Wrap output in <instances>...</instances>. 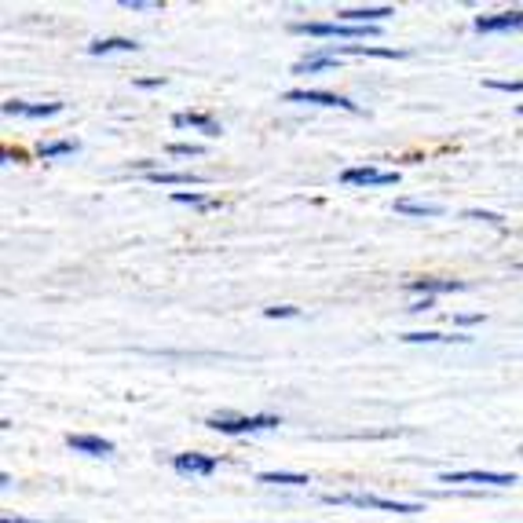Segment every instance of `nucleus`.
Instances as JSON below:
<instances>
[{
    "mask_svg": "<svg viewBox=\"0 0 523 523\" xmlns=\"http://www.w3.org/2000/svg\"><path fill=\"white\" fill-rule=\"evenodd\" d=\"M206 425H209L213 432H224V435H253V432L278 428V425H282V418H278V414H249V418L213 414V418H206Z\"/></svg>",
    "mask_w": 523,
    "mask_h": 523,
    "instance_id": "obj_1",
    "label": "nucleus"
},
{
    "mask_svg": "<svg viewBox=\"0 0 523 523\" xmlns=\"http://www.w3.org/2000/svg\"><path fill=\"white\" fill-rule=\"evenodd\" d=\"M326 505H355V509H381V512H402L414 516L425 512L421 502H395V498H381V494H326Z\"/></svg>",
    "mask_w": 523,
    "mask_h": 523,
    "instance_id": "obj_2",
    "label": "nucleus"
},
{
    "mask_svg": "<svg viewBox=\"0 0 523 523\" xmlns=\"http://www.w3.org/2000/svg\"><path fill=\"white\" fill-rule=\"evenodd\" d=\"M293 33H304V37H348V40H359V37H377V26H348V22H293Z\"/></svg>",
    "mask_w": 523,
    "mask_h": 523,
    "instance_id": "obj_3",
    "label": "nucleus"
},
{
    "mask_svg": "<svg viewBox=\"0 0 523 523\" xmlns=\"http://www.w3.org/2000/svg\"><path fill=\"white\" fill-rule=\"evenodd\" d=\"M439 483H476V487H512L516 476L512 472H479V468H465V472H439Z\"/></svg>",
    "mask_w": 523,
    "mask_h": 523,
    "instance_id": "obj_4",
    "label": "nucleus"
},
{
    "mask_svg": "<svg viewBox=\"0 0 523 523\" xmlns=\"http://www.w3.org/2000/svg\"><path fill=\"white\" fill-rule=\"evenodd\" d=\"M286 103H315V106H337L348 114H359V103H351L348 96H333V92H318V89H293L282 96Z\"/></svg>",
    "mask_w": 523,
    "mask_h": 523,
    "instance_id": "obj_5",
    "label": "nucleus"
},
{
    "mask_svg": "<svg viewBox=\"0 0 523 523\" xmlns=\"http://www.w3.org/2000/svg\"><path fill=\"white\" fill-rule=\"evenodd\" d=\"M341 183L344 187H395L399 183V173H381L374 165H359V169H344L341 173Z\"/></svg>",
    "mask_w": 523,
    "mask_h": 523,
    "instance_id": "obj_6",
    "label": "nucleus"
},
{
    "mask_svg": "<svg viewBox=\"0 0 523 523\" xmlns=\"http://www.w3.org/2000/svg\"><path fill=\"white\" fill-rule=\"evenodd\" d=\"M472 30L476 33H512V30H523V8L494 12V15H476Z\"/></svg>",
    "mask_w": 523,
    "mask_h": 523,
    "instance_id": "obj_7",
    "label": "nucleus"
},
{
    "mask_svg": "<svg viewBox=\"0 0 523 523\" xmlns=\"http://www.w3.org/2000/svg\"><path fill=\"white\" fill-rule=\"evenodd\" d=\"M66 447L73 454H89V458H110L114 454V443L103 439V435H92V432H70L66 435Z\"/></svg>",
    "mask_w": 523,
    "mask_h": 523,
    "instance_id": "obj_8",
    "label": "nucleus"
},
{
    "mask_svg": "<svg viewBox=\"0 0 523 523\" xmlns=\"http://www.w3.org/2000/svg\"><path fill=\"white\" fill-rule=\"evenodd\" d=\"M318 52H326L333 59L341 55H374V59H407L402 48H377V45H322Z\"/></svg>",
    "mask_w": 523,
    "mask_h": 523,
    "instance_id": "obj_9",
    "label": "nucleus"
},
{
    "mask_svg": "<svg viewBox=\"0 0 523 523\" xmlns=\"http://www.w3.org/2000/svg\"><path fill=\"white\" fill-rule=\"evenodd\" d=\"M173 468L180 472V476H213L216 468H220V458L216 454H176L173 458Z\"/></svg>",
    "mask_w": 523,
    "mask_h": 523,
    "instance_id": "obj_10",
    "label": "nucleus"
},
{
    "mask_svg": "<svg viewBox=\"0 0 523 523\" xmlns=\"http://www.w3.org/2000/svg\"><path fill=\"white\" fill-rule=\"evenodd\" d=\"M407 290L410 293H425V297H439V293H461L465 282L461 278H410Z\"/></svg>",
    "mask_w": 523,
    "mask_h": 523,
    "instance_id": "obj_11",
    "label": "nucleus"
},
{
    "mask_svg": "<svg viewBox=\"0 0 523 523\" xmlns=\"http://www.w3.org/2000/svg\"><path fill=\"white\" fill-rule=\"evenodd\" d=\"M388 15H395V8H388V4H381V8H341L337 12V22H348V26H377Z\"/></svg>",
    "mask_w": 523,
    "mask_h": 523,
    "instance_id": "obj_12",
    "label": "nucleus"
},
{
    "mask_svg": "<svg viewBox=\"0 0 523 523\" xmlns=\"http://www.w3.org/2000/svg\"><path fill=\"white\" fill-rule=\"evenodd\" d=\"M8 117H55V114H63V103H22V99H8L4 106Z\"/></svg>",
    "mask_w": 523,
    "mask_h": 523,
    "instance_id": "obj_13",
    "label": "nucleus"
},
{
    "mask_svg": "<svg viewBox=\"0 0 523 523\" xmlns=\"http://www.w3.org/2000/svg\"><path fill=\"white\" fill-rule=\"evenodd\" d=\"M173 125L176 129H183V125H190V129H198V132H206L209 139H216L224 129H220V121H213L209 114H198V110H190V114H176L173 117Z\"/></svg>",
    "mask_w": 523,
    "mask_h": 523,
    "instance_id": "obj_14",
    "label": "nucleus"
},
{
    "mask_svg": "<svg viewBox=\"0 0 523 523\" xmlns=\"http://www.w3.org/2000/svg\"><path fill=\"white\" fill-rule=\"evenodd\" d=\"M147 183H165V187H190V183H206L201 173H169V169H157V173H143Z\"/></svg>",
    "mask_w": 523,
    "mask_h": 523,
    "instance_id": "obj_15",
    "label": "nucleus"
},
{
    "mask_svg": "<svg viewBox=\"0 0 523 523\" xmlns=\"http://www.w3.org/2000/svg\"><path fill=\"white\" fill-rule=\"evenodd\" d=\"M114 52H139V45L132 37H106V40H92L89 55H114Z\"/></svg>",
    "mask_w": 523,
    "mask_h": 523,
    "instance_id": "obj_16",
    "label": "nucleus"
},
{
    "mask_svg": "<svg viewBox=\"0 0 523 523\" xmlns=\"http://www.w3.org/2000/svg\"><path fill=\"white\" fill-rule=\"evenodd\" d=\"M173 201L176 206H190V209H220V201L201 190H173Z\"/></svg>",
    "mask_w": 523,
    "mask_h": 523,
    "instance_id": "obj_17",
    "label": "nucleus"
},
{
    "mask_svg": "<svg viewBox=\"0 0 523 523\" xmlns=\"http://www.w3.org/2000/svg\"><path fill=\"white\" fill-rule=\"evenodd\" d=\"M333 66H337L333 55H326V52H311V55H304V59L293 66V73H315V70H333Z\"/></svg>",
    "mask_w": 523,
    "mask_h": 523,
    "instance_id": "obj_18",
    "label": "nucleus"
},
{
    "mask_svg": "<svg viewBox=\"0 0 523 523\" xmlns=\"http://www.w3.org/2000/svg\"><path fill=\"white\" fill-rule=\"evenodd\" d=\"M77 150H80L77 139H52V143H40V147H37L40 157H70V154H77Z\"/></svg>",
    "mask_w": 523,
    "mask_h": 523,
    "instance_id": "obj_19",
    "label": "nucleus"
},
{
    "mask_svg": "<svg viewBox=\"0 0 523 523\" xmlns=\"http://www.w3.org/2000/svg\"><path fill=\"white\" fill-rule=\"evenodd\" d=\"M257 483H282V487H304V483H311V479L300 476V472H260Z\"/></svg>",
    "mask_w": 523,
    "mask_h": 523,
    "instance_id": "obj_20",
    "label": "nucleus"
},
{
    "mask_svg": "<svg viewBox=\"0 0 523 523\" xmlns=\"http://www.w3.org/2000/svg\"><path fill=\"white\" fill-rule=\"evenodd\" d=\"M395 213H402V216H421V220H425V216H439L443 209H439V206H421V201L399 198V201H395Z\"/></svg>",
    "mask_w": 523,
    "mask_h": 523,
    "instance_id": "obj_21",
    "label": "nucleus"
},
{
    "mask_svg": "<svg viewBox=\"0 0 523 523\" xmlns=\"http://www.w3.org/2000/svg\"><path fill=\"white\" fill-rule=\"evenodd\" d=\"M407 344H443V341H454V337H443L435 330H418V333H402Z\"/></svg>",
    "mask_w": 523,
    "mask_h": 523,
    "instance_id": "obj_22",
    "label": "nucleus"
},
{
    "mask_svg": "<svg viewBox=\"0 0 523 523\" xmlns=\"http://www.w3.org/2000/svg\"><path fill=\"white\" fill-rule=\"evenodd\" d=\"M201 150H206L201 143H169V154L173 157H198Z\"/></svg>",
    "mask_w": 523,
    "mask_h": 523,
    "instance_id": "obj_23",
    "label": "nucleus"
},
{
    "mask_svg": "<svg viewBox=\"0 0 523 523\" xmlns=\"http://www.w3.org/2000/svg\"><path fill=\"white\" fill-rule=\"evenodd\" d=\"M487 89H494V92H523V77L519 80H483Z\"/></svg>",
    "mask_w": 523,
    "mask_h": 523,
    "instance_id": "obj_24",
    "label": "nucleus"
},
{
    "mask_svg": "<svg viewBox=\"0 0 523 523\" xmlns=\"http://www.w3.org/2000/svg\"><path fill=\"white\" fill-rule=\"evenodd\" d=\"M121 8H129V12H157L161 4H157V0H121Z\"/></svg>",
    "mask_w": 523,
    "mask_h": 523,
    "instance_id": "obj_25",
    "label": "nucleus"
},
{
    "mask_svg": "<svg viewBox=\"0 0 523 523\" xmlns=\"http://www.w3.org/2000/svg\"><path fill=\"white\" fill-rule=\"evenodd\" d=\"M264 315H267V318H293V315H300V311L282 304V308H264Z\"/></svg>",
    "mask_w": 523,
    "mask_h": 523,
    "instance_id": "obj_26",
    "label": "nucleus"
},
{
    "mask_svg": "<svg viewBox=\"0 0 523 523\" xmlns=\"http://www.w3.org/2000/svg\"><path fill=\"white\" fill-rule=\"evenodd\" d=\"M165 85H169L165 77H139L136 80V89H165Z\"/></svg>",
    "mask_w": 523,
    "mask_h": 523,
    "instance_id": "obj_27",
    "label": "nucleus"
},
{
    "mask_svg": "<svg viewBox=\"0 0 523 523\" xmlns=\"http://www.w3.org/2000/svg\"><path fill=\"white\" fill-rule=\"evenodd\" d=\"M454 322H458V326H476V322H483V315H458Z\"/></svg>",
    "mask_w": 523,
    "mask_h": 523,
    "instance_id": "obj_28",
    "label": "nucleus"
},
{
    "mask_svg": "<svg viewBox=\"0 0 523 523\" xmlns=\"http://www.w3.org/2000/svg\"><path fill=\"white\" fill-rule=\"evenodd\" d=\"M432 304H435V300H432V297H425V300H418V304H410L407 311H414V315H418V311H432Z\"/></svg>",
    "mask_w": 523,
    "mask_h": 523,
    "instance_id": "obj_29",
    "label": "nucleus"
},
{
    "mask_svg": "<svg viewBox=\"0 0 523 523\" xmlns=\"http://www.w3.org/2000/svg\"><path fill=\"white\" fill-rule=\"evenodd\" d=\"M468 216H472V220H491V224H498V227H502V216H494V213H476V209H472Z\"/></svg>",
    "mask_w": 523,
    "mask_h": 523,
    "instance_id": "obj_30",
    "label": "nucleus"
},
{
    "mask_svg": "<svg viewBox=\"0 0 523 523\" xmlns=\"http://www.w3.org/2000/svg\"><path fill=\"white\" fill-rule=\"evenodd\" d=\"M0 523H48V519H22V516H15V519H0Z\"/></svg>",
    "mask_w": 523,
    "mask_h": 523,
    "instance_id": "obj_31",
    "label": "nucleus"
},
{
    "mask_svg": "<svg viewBox=\"0 0 523 523\" xmlns=\"http://www.w3.org/2000/svg\"><path fill=\"white\" fill-rule=\"evenodd\" d=\"M516 110H519V114H523V103H519V106H516Z\"/></svg>",
    "mask_w": 523,
    "mask_h": 523,
    "instance_id": "obj_32",
    "label": "nucleus"
},
{
    "mask_svg": "<svg viewBox=\"0 0 523 523\" xmlns=\"http://www.w3.org/2000/svg\"><path fill=\"white\" fill-rule=\"evenodd\" d=\"M516 271H523V264H516Z\"/></svg>",
    "mask_w": 523,
    "mask_h": 523,
    "instance_id": "obj_33",
    "label": "nucleus"
}]
</instances>
